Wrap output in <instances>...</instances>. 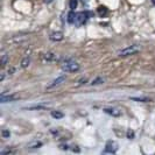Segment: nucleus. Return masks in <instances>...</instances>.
<instances>
[{
	"label": "nucleus",
	"mask_w": 155,
	"mask_h": 155,
	"mask_svg": "<svg viewBox=\"0 0 155 155\" xmlns=\"http://www.w3.org/2000/svg\"><path fill=\"white\" fill-rule=\"evenodd\" d=\"M61 68H62L64 71H68V72H76L79 70V64L72 60H67L61 64Z\"/></svg>",
	"instance_id": "nucleus-1"
},
{
	"label": "nucleus",
	"mask_w": 155,
	"mask_h": 155,
	"mask_svg": "<svg viewBox=\"0 0 155 155\" xmlns=\"http://www.w3.org/2000/svg\"><path fill=\"white\" fill-rule=\"evenodd\" d=\"M139 50H140L139 46H137V45H131V46L127 47V48H124V49L119 50L118 55H119V56H121V57H125V56H130V55L137 54Z\"/></svg>",
	"instance_id": "nucleus-2"
},
{
	"label": "nucleus",
	"mask_w": 155,
	"mask_h": 155,
	"mask_svg": "<svg viewBox=\"0 0 155 155\" xmlns=\"http://www.w3.org/2000/svg\"><path fill=\"white\" fill-rule=\"evenodd\" d=\"M93 16V13L92 12H89V11H86V12H81V13H77V15H76V21L75 23L77 25V26H82L83 23L86 22V20L89 19V18H91Z\"/></svg>",
	"instance_id": "nucleus-3"
},
{
	"label": "nucleus",
	"mask_w": 155,
	"mask_h": 155,
	"mask_svg": "<svg viewBox=\"0 0 155 155\" xmlns=\"http://www.w3.org/2000/svg\"><path fill=\"white\" fill-rule=\"evenodd\" d=\"M117 150H118V143L114 141H107L106 146H105V150L104 153H110V154H114Z\"/></svg>",
	"instance_id": "nucleus-4"
},
{
	"label": "nucleus",
	"mask_w": 155,
	"mask_h": 155,
	"mask_svg": "<svg viewBox=\"0 0 155 155\" xmlns=\"http://www.w3.org/2000/svg\"><path fill=\"white\" fill-rule=\"evenodd\" d=\"M64 81H65V77H64V76H60V77H57L56 79H54L51 83H49V84L47 85V89H48V90H49V89H54L55 86L62 84Z\"/></svg>",
	"instance_id": "nucleus-5"
},
{
	"label": "nucleus",
	"mask_w": 155,
	"mask_h": 155,
	"mask_svg": "<svg viewBox=\"0 0 155 155\" xmlns=\"http://www.w3.org/2000/svg\"><path fill=\"white\" fill-rule=\"evenodd\" d=\"M104 112H105V113H109V114H111V116H113V117H119L121 114L120 110L114 109V107H105V109H104Z\"/></svg>",
	"instance_id": "nucleus-6"
},
{
	"label": "nucleus",
	"mask_w": 155,
	"mask_h": 155,
	"mask_svg": "<svg viewBox=\"0 0 155 155\" xmlns=\"http://www.w3.org/2000/svg\"><path fill=\"white\" fill-rule=\"evenodd\" d=\"M18 94H7V96H5V94H1V103H7V101H13L18 99Z\"/></svg>",
	"instance_id": "nucleus-7"
},
{
	"label": "nucleus",
	"mask_w": 155,
	"mask_h": 155,
	"mask_svg": "<svg viewBox=\"0 0 155 155\" xmlns=\"http://www.w3.org/2000/svg\"><path fill=\"white\" fill-rule=\"evenodd\" d=\"M50 40L51 41H55V42H57V41H62L63 40V34L61 31H55V33H51L50 34Z\"/></svg>",
	"instance_id": "nucleus-8"
},
{
	"label": "nucleus",
	"mask_w": 155,
	"mask_h": 155,
	"mask_svg": "<svg viewBox=\"0 0 155 155\" xmlns=\"http://www.w3.org/2000/svg\"><path fill=\"white\" fill-rule=\"evenodd\" d=\"M76 15H77V13H75L74 9H71V12L68 14V22L75 23V21H76Z\"/></svg>",
	"instance_id": "nucleus-9"
},
{
	"label": "nucleus",
	"mask_w": 155,
	"mask_h": 155,
	"mask_svg": "<svg viewBox=\"0 0 155 155\" xmlns=\"http://www.w3.org/2000/svg\"><path fill=\"white\" fill-rule=\"evenodd\" d=\"M45 58H46L47 61H56V60H58V57L54 53H47L45 55Z\"/></svg>",
	"instance_id": "nucleus-10"
},
{
	"label": "nucleus",
	"mask_w": 155,
	"mask_h": 155,
	"mask_svg": "<svg viewBox=\"0 0 155 155\" xmlns=\"http://www.w3.org/2000/svg\"><path fill=\"white\" fill-rule=\"evenodd\" d=\"M98 13H99L101 16H106V14L109 13V11H107V8L105 7V6H101V7H98Z\"/></svg>",
	"instance_id": "nucleus-11"
},
{
	"label": "nucleus",
	"mask_w": 155,
	"mask_h": 155,
	"mask_svg": "<svg viewBox=\"0 0 155 155\" xmlns=\"http://www.w3.org/2000/svg\"><path fill=\"white\" fill-rule=\"evenodd\" d=\"M51 117L55 118V119H62L64 114H63L62 112H60V111H53L51 112Z\"/></svg>",
	"instance_id": "nucleus-12"
},
{
	"label": "nucleus",
	"mask_w": 155,
	"mask_h": 155,
	"mask_svg": "<svg viewBox=\"0 0 155 155\" xmlns=\"http://www.w3.org/2000/svg\"><path fill=\"white\" fill-rule=\"evenodd\" d=\"M29 63H31V58L29 57H25L22 61H21V67L22 68H27L29 65Z\"/></svg>",
	"instance_id": "nucleus-13"
},
{
	"label": "nucleus",
	"mask_w": 155,
	"mask_h": 155,
	"mask_svg": "<svg viewBox=\"0 0 155 155\" xmlns=\"http://www.w3.org/2000/svg\"><path fill=\"white\" fill-rule=\"evenodd\" d=\"M77 5H78V0H70L69 1V7L71 9H74V11L77 8Z\"/></svg>",
	"instance_id": "nucleus-14"
},
{
	"label": "nucleus",
	"mask_w": 155,
	"mask_h": 155,
	"mask_svg": "<svg viewBox=\"0 0 155 155\" xmlns=\"http://www.w3.org/2000/svg\"><path fill=\"white\" fill-rule=\"evenodd\" d=\"M132 101H150L149 98L147 97H132Z\"/></svg>",
	"instance_id": "nucleus-15"
},
{
	"label": "nucleus",
	"mask_w": 155,
	"mask_h": 155,
	"mask_svg": "<svg viewBox=\"0 0 155 155\" xmlns=\"http://www.w3.org/2000/svg\"><path fill=\"white\" fill-rule=\"evenodd\" d=\"M46 107V105H33V106H28L26 107L27 110H43Z\"/></svg>",
	"instance_id": "nucleus-16"
},
{
	"label": "nucleus",
	"mask_w": 155,
	"mask_h": 155,
	"mask_svg": "<svg viewBox=\"0 0 155 155\" xmlns=\"http://www.w3.org/2000/svg\"><path fill=\"white\" fill-rule=\"evenodd\" d=\"M101 83H104V79L101 77H97L92 83H91V85H98V84H101Z\"/></svg>",
	"instance_id": "nucleus-17"
},
{
	"label": "nucleus",
	"mask_w": 155,
	"mask_h": 155,
	"mask_svg": "<svg viewBox=\"0 0 155 155\" xmlns=\"http://www.w3.org/2000/svg\"><path fill=\"white\" fill-rule=\"evenodd\" d=\"M8 62V55H2L1 56V67H5Z\"/></svg>",
	"instance_id": "nucleus-18"
},
{
	"label": "nucleus",
	"mask_w": 155,
	"mask_h": 155,
	"mask_svg": "<svg viewBox=\"0 0 155 155\" xmlns=\"http://www.w3.org/2000/svg\"><path fill=\"white\" fill-rule=\"evenodd\" d=\"M127 138L128 139H134V132H133L132 130H128L127 131Z\"/></svg>",
	"instance_id": "nucleus-19"
},
{
	"label": "nucleus",
	"mask_w": 155,
	"mask_h": 155,
	"mask_svg": "<svg viewBox=\"0 0 155 155\" xmlns=\"http://www.w3.org/2000/svg\"><path fill=\"white\" fill-rule=\"evenodd\" d=\"M9 135H11L9 131H7V130H4V131H2V138H8Z\"/></svg>",
	"instance_id": "nucleus-20"
},
{
	"label": "nucleus",
	"mask_w": 155,
	"mask_h": 155,
	"mask_svg": "<svg viewBox=\"0 0 155 155\" xmlns=\"http://www.w3.org/2000/svg\"><path fill=\"white\" fill-rule=\"evenodd\" d=\"M51 1H53V0H45V2H46V4H50Z\"/></svg>",
	"instance_id": "nucleus-21"
},
{
	"label": "nucleus",
	"mask_w": 155,
	"mask_h": 155,
	"mask_svg": "<svg viewBox=\"0 0 155 155\" xmlns=\"http://www.w3.org/2000/svg\"><path fill=\"white\" fill-rule=\"evenodd\" d=\"M152 2H153V4L155 5V0H152Z\"/></svg>",
	"instance_id": "nucleus-22"
}]
</instances>
